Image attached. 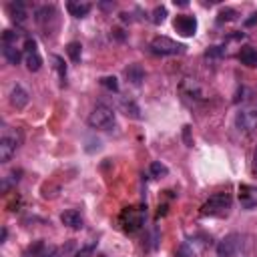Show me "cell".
Masks as SVG:
<instances>
[{
    "label": "cell",
    "mask_w": 257,
    "mask_h": 257,
    "mask_svg": "<svg viewBox=\"0 0 257 257\" xmlns=\"http://www.w3.org/2000/svg\"><path fill=\"white\" fill-rule=\"evenodd\" d=\"M231 203H233V199H231L229 193H215V195H211L207 201L203 203L201 213L203 215H211V217L225 215L231 209Z\"/></svg>",
    "instance_id": "1"
},
{
    "label": "cell",
    "mask_w": 257,
    "mask_h": 257,
    "mask_svg": "<svg viewBox=\"0 0 257 257\" xmlns=\"http://www.w3.org/2000/svg\"><path fill=\"white\" fill-rule=\"evenodd\" d=\"M145 215H147L145 207H127V209H123L119 223H121L125 233H135V231H139L143 227Z\"/></svg>",
    "instance_id": "2"
},
{
    "label": "cell",
    "mask_w": 257,
    "mask_h": 257,
    "mask_svg": "<svg viewBox=\"0 0 257 257\" xmlns=\"http://www.w3.org/2000/svg\"><path fill=\"white\" fill-rule=\"evenodd\" d=\"M89 125L93 128H102V131H109L115 125V113L111 107L107 105H96L93 109V113L89 115Z\"/></svg>",
    "instance_id": "3"
},
{
    "label": "cell",
    "mask_w": 257,
    "mask_h": 257,
    "mask_svg": "<svg viewBox=\"0 0 257 257\" xmlns=\"http://www.w3.org/2000/svg\"><path fill=\"white\" fill-rule=\"evenodd\" d=\"M149 48H151V53H153V55L171 57V55H179L185 46H183V44H179V42H175V40H171V38H167V36H157V38H153V40H151Z\"/></svg>",
    "instance_id": "4"
},
{
    "label": "cell",
    "mask_w": 257,
    "mask_h": 257,
    "mask_svg": "<svg viewBox=\"0 0 257 257\" xmlns=\"http://www.w3.org/2000/svg\"><path fill=\"white\" fill-rule=\"evenodd\" d=\"M235 125L241 133H253L257 128V105H247L243 107L237 117H235Z\"/></svg>",
    "instance_id": "5"
},
{
    "label": "cell",
    "mask_w": 257,
    "mask_h": 257,
    "mask_svg": "<svg viewBox=\"0 0 257 257\" xmlns=\"http://www.w3.org/2000/svg\"><path fill=\"white\" fill-rule=\"evenodd\" d=\"M239 247H241V235L229 233V235H225V237L219 241V245H217V255H219V257H235L237 251H239Z\"/></svg>",
    "instance_id": "6"
},
{
    "label": "cell",
    "mask_w": 257,
    "mask_h": 257,
    "mask_svg": "<svg viewBox=\"0 0 257 257\" xmlns=\"http://www.w3.org/2000/svg\"><path fill=\"white\" fill-rule=\"evenodd\" d=\"M173 27L181 36H193L197 32V18L191 14H179L173 22Z\"/></svg>",
    "instance_id": "7"
},
{
    "label": "cell",
    "mask_w": 257,
    "mask_h": 257,
    "mask_svg": "<svg viewBox=\"0 0 257 257\" xmlns=\"http://www.w3.org/2000/svg\"><path fill=\"white\" fill-rule=\"evenodd\" d=\"M18 143H20V139L12 137V135H4L2 139H0V161L8 163L18 149Z\"/></svg>",
    "instance_id": "8"
},
{
    "label": "cell",
    "mask_w": 257,
    "mask_h": 257,
    "mask_svg": "<svg viewBox=\"0 0 257 257\" xmlns=\"http://www.w3.org/2000/svg\"><path fill=\"white\" fill-rule=\"evenodd\" d=\"M239 203L243 209L257 207V187L253 185H239Z\"/></svg>",
    "instance_id": "9"
},
{
    "label": "cell",
    "mask_w": 257,
    "mask_h": 257,
    "mask_svg": "<svg viewBox=\"0 0 257 257\" xmlns=\"http://www.w3.org/2000/svg\"><path fill=\"white\" fill-rule=\"evenodd\" d=\"M74 249V243H66V247H55V245H44L38 257H66Z\"/></svg>",
    "instance_id": "10"
},
{
    "label": "cell",
    "mask_w": 257,
    "mask_h": 257,
    "mask_svg": "<svg viewBox=\"0 0 257 257\" xmlns=\"http://www.w3.org/2000/svg\"><path fill=\"white\" fill-rule=\"evenodd\" d=\"M61 221H63V225H66L70 229H81L83 227V215L76 209H66L61 215Z\"/></svg>",
    "instance_id": "11"
},
{
    "label": "cell",
    "mask_w": 257,
    "mask_h": 257,
    "mask_svg": "<svg viewBox=\"0 0 257 257\" xmlns=\"http://www.w3.org/2000/svg\"><path fill=\"white\" fill-rule=\"evenodd\" d=\"M10 102H12V107L14 109H24V107H27L29 105V93L27 91H24L22 87H14L12 89V93H10Z\"/></svg>",
    "instance_id": "12"
},
{
    "label": "cell",
    "mask_w": 257,
    "mask_h": 257,
    "mask_svg": "<svg viewBox=\"0 0 257 257\" xmlns=\"http://www.w3.org/2000/svg\"><path fill=\"white\" fill-rule=\"evenodd\" d=\"M8 14H10V18H12L14 22H18V24H22L24 20H27V16H29L27 6H24L22 2H10V4H8Z\"/></svg>",
    "instance_id": "13"
},
{
    "label": "cell",
    "mask_w": 257,
    "mask_h": 257,
    "mask_svg": "<svg viewBox=\"0 0 257 257\" xmlns=\"http://www.w3.org/2000/svg\"><path fill=\"white\" fill-rule=\"evenodd\" d=\"M125 74H127V79L131 81L133 85H141L143 79H145V70H143L141 64H128V68L125 70Z\"/></svg>",
    "instance_id": "14"
},
{
    "label": "cell",
    "mask_w": 257,
    "mask_h": 257,
    "mask_svg": "<svg viewBox=\"0 0 257 257\" xmlns=\"http://www.w3.org/2000/svg\"><path fill=\"white\" fill-rule=\"evenodd\" d=\"M66 10L70 12V16L74 18H83L91 12V4L89 2H68L66 4Z\"/></svg>",
    "instance_id": "15"
},
{
    "label": "cell",
    "mask_w": 257,
    "mask_h": 257,
    "mask_svg": "<svg viewBox=\"0 0 257 257\" xmlns=\"http://www.w3.org/2000/svg\"><path fill=\"white\" fill-rule=\"evenodd\" d=\"M2 55L10 64H18L22 55H20V48L16 44H2Z\"/></svg>",
    "instance_id": "16"
},
{
    "label": "cell",
    "mask_w": 257,
    "mask_h": 257,
    "mask_svg": "<svg viewBox=\"0 0 257 257\" xmlns=\"http://www.w3.org/2000/svg\"><path fill=\"white\" fill-rule=\"evenodd\" d=\"M239 61L247 66H257V50L253 46H243L239 50Z\"/></svg>",
    "instance_id": "17"
},
{
    "label": "cell",
    "mask_w": 257,
    "mask_h": 257,
    "mask_svg": "<svg viewBox=\"0 0 257 257\" xmlns=\"http://www.w3.org/2000/svg\"><path fill=\"white\" fill-rule=\"evenodd\" d=\"M57 16V8L55 6H42L36 10V22L40 24V27H44V22L50 20V18H55Z\"/></svg>",
    "instance_id": "18"
},
{
    "label": "cell",
    "mask_w": 257,
    "mask_h": 257,
    "mask_svg": "<svg viewBox=\"0 0 257 257\" xmlns=\"http://www.w3.org/2000/svg\"><path fill=\"white\" fill-rule=\"evenodd\" d=\"M66 55L70 57L72 63H79V61H81V55H83L81 42H68V44H66Z\"/></svg>",
    "instance_id": "19"
},
{
    "label": "cell",
    "mask_w": 257,
    "mask_h": 257,
    "mask_svg": "<svg viewBox=\"0 0 257 257\" xmlns=\"http://www.w3.org/2000/svg\"><path fill=\"white\" fill-rule=\"evenodd\" d=\"M24 63H27V68H29L31 72H36V70H40V66H42V59H40L38 53H31V55H27Z\"/></svg>",
    "instance_id": "20"
},
{
    "label": "cell",
    "mask_w": 257,
    "mask_h": 257,
    "mask_svg": "<svg viewBox=\"0 0 257 257\" xmlns=\"http://www.w3.org/2000/svg\"><path fill=\"white\" fill-rule=\"evenodd\" d=\"M149 173H151L153 177L161 179V177H167V175H169V169H167V165H163L161 161H153L151 167H149Z\"/></svg>",
    "instance_id": "21"
},
{
    "label": "cell",
    "mask_w": 257,
    "mask_h": 257,
    "mask_svg": "<svg viewBox=\"0 0 257 257\" xmlns=\"http://www.w3.org/2000/svg\"><path fill=\"white\" fill-rule=\"evenodd\" d=\"M121 107H123V111H125V115H127V117L141 119V111H139V107L135 105L133 100H123V102H121Z\"/></svg>",
    "instance_id": "22"
},
{
    "label": "cell",
    "mask_w": 257,
    "mask_h": 257,
    "mask_svg": "<svg viewBox=\"0 0 257 257\" xmlns=\"http://www.w3.org/2000/svg\"><path fill=\"white\" fill-rule=\"evenodd\" d=\"M235 18H237V10H233V8H223V10L219 12V16H217V22L223 24V22H231V20H235Z\"/></svg>",
    "instance_id": "23"
},
{
    "label": "cell",
    "mask_w": 257,
    "mask_h": 257,
    "mask_svg": "<svg viewBox=\"0 0 257 257\" xmlns=\"http://www.w3.org/2000/svg\"><path fill=\"white\" fill-rule=\"evenodd\" d=\"M53 61H55V68H57V72H59V76H61V81H63V85H64V79H66V64H64L63 57H59V55H55Z\"/></svg>",
    "instance_id": "24"
},
{
    "label": "cell",
    "mask_w": 257,
    "mask_h": 257,
    "mask_svg": "<svg viewBox=\"0 0 257 257\" xmlns=\"http://www.w3.org/2000/svg\"><path fill=\"white\" fill-rule=\"evenodd\" d=\"M100 85L105 87L107 91H111V93H117V91H119V81L115 79V76H102Z\"/></svg>",
    "instance_id": "25"
},
{
    "label": "cell",
    "mask_w": 257,
    "mask_h": 257,
    "mask_svg": "<svg viewBox=\"0 0 257 257\" xmlns=\"http://www.w3.org/2000/svg\"><path fill=\"white\" fill-rule=\"evenodd\" d=\"M165 18H167V8L165 6H157L155 10H153V16H151L153 24H161V22H165Z\"/></svg>",
    "instance_id": "26"
},
{
    "label": "cell",
    "mask_w": 257,
    "mask_h": 257,
    "mask_svg": "<svg viewBox=\"0 0 257 257\" xmlns=\"http://www.w3.org/2000/svg\"><path fill=\"white\" fill-rule=\"evenodd\" d=\"M95 247H96L95 243H91V245H85V247H81L79 251L74 253V257H91V255L95 253Z\"/></svg>",
    "instance_id": "27"
},
{
    "label": "cell",
    "mask_w": 257,
    "mask_h": 257,
    "mask_svg": "<svg viewBox=\"0 0 257 257\" xmlns=\"http://www.w3.org/2000/svg\"><path fill=\"white\" fill-rule=\"evenodd\" d=\"M24 50H27V55L36 53V40L32 36H24Z\"/></svg>",
    "instance_id": "28"
},
{
    "label": "cell",
    "mask_w": 257,
    "mask_h": 257,
    "mask_svg": "<svg viewBox=\"0 0 257 257\" xmlns=\"http://www.w3.org/2000/svg\"><path fill=\"white\" fill-rule=\"evenodd\" d=\"M225 55V46H211L207 50V59H217V57H223Z\"/></svg>",
    "instance_id": "29"
},
{
    "label": "cell",
    "mask_w": 257,
    "mask_h": 257,
    "mask_svg": "<svg viewBox=\"0 0 257 257\" xmlns=\"http://www.w3.org/2000/svg\"><path fill=\"white\" fill-rule=\"evenodd\" d=\"M177 257H193V251L189 249V245H181V247H179L177 249Z\"/></svg>",
    "instance_id": "30"
},
{
    "label": "cell",
    "mask_w": 257,
    "mask_h": 257,
    "mask_svg": "<svg viewBox=\"0 0 257 257\" xmlns=\"http://www.w3.org/2000/svg\"><path fill=\"white\" fill-rule=\"evenodd\" d=\"M189 131H191V127L189 125H185L183 127V135H185V143H187V147H191L193 143H191V139H189Z\"/></svg>",
    "instance_id": "31"
},
{
    "label": "cell",
    "mask_w": 257,
    "mask_h": 257,
    "mask_svg": "<svg viewBox=\"0 0 257 257\" xmlns=\"http://www.w3.org/2000/svg\"><path fill=\"white\" fill-rule=\"evenodd\" d=\"M255 22H257V12H253V14H251V18H247V20H245V27H253Z\"/></svg>",
    "instance_id": "32"
},
{
    "label": "cell",
    "mask_w": 257,
    "mask_h": 257,
    "mask_svg": "<svg viewBox=\"0 0 257 257\" xmlns=\"http://www.w3.org/2000/svg\"><path fill=\"white\" fill-rule=\"evenodd\" d=\"M253 173L257 175V147H255V153H253Z\"/></svg>",
    "instance_id": "33"
}]
</instances>
